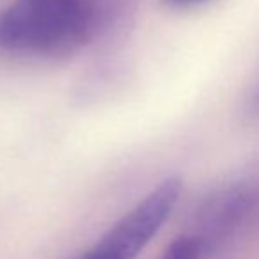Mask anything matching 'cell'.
<instances>
[{"instance_id":"4","label":"cell","mask_w":259,"mask_h":259,"mask_svg":"<svg viewBox=\"0 0 259 259\" xmlns=\"http://www.w3.org/2000/svg\"><path fill=\"white\" fill-rule=\"evenodd\" d=\"M206 254L208 252H206L204 245L201 243V240L195 238L194 234L187 233L176 238L165 248L162 259H204Z\"/></svg>"},{"instance_id":"1","label":"cell","mask_w":259,"mask_h":259,"mask_svg":"<svg viewBox=\"0 0 259 259\" xmlns=\"http://www.w3.org/2000/svg\"><path fill=\"white\" fill-rule=\"evenodd\" d=\"M101 0H13L0 13V48L57 57L78 52L103 23Z\"/></svg>"},{"instance_id":"2","label":"cell","mask_w":259,"mask_h":259,"mask_svg":"<svg viewBox=\"0 0 259 259\" xmlns=\"http://www.w3.org/2000/svg\"><path fill=\"white\" fill-rule=\"evenodd\" d=\"M183 183L170 176L126 211L80 259H135L162 229L180 201Z\"/></svg>"},{"instance_id":"6","label":"cell","mask_w":259,"mask_h":259,"mask_svg":"<svg viewBox=\"0 0 259 259\" xmlns=\"http://www.w3.org/2000/svg\"><path fill=\"white\" fill-rule=\"evenodd\" d=\"M167 4L172 6V8L178 9H187V8H194V6H199L206 0H165Z\"/></svg>"},{"instance_id":"5","label":"cell","mask_w":259,"mask_h":259,"mask_svg":"<svg viewBox=\"0 0 259 259\" xmlns=\"http://www.w3.org/2000/svg\"><path fill=\"white\" fill-rule=\"evenodd\" d=\"M248 108L254 114H259V82L252 87L250 94H248Z\"/></svg>"},{"instance_id":"3","label":"cell","mask_w":259,"mask_h":259,"mask_svg":"<svg viewBox=\"0 0 259 259\" xmlns=\"http://www.w3.org/2000/svg\"><path fill=\"white\" fill-rule=\"evenodd\" d=\"M254 190L245 183L220 188L202 202L195 215V227L190 234L199 238L206 252H209L243 222L254 208Z\"/></svg>"}]
</instances>
